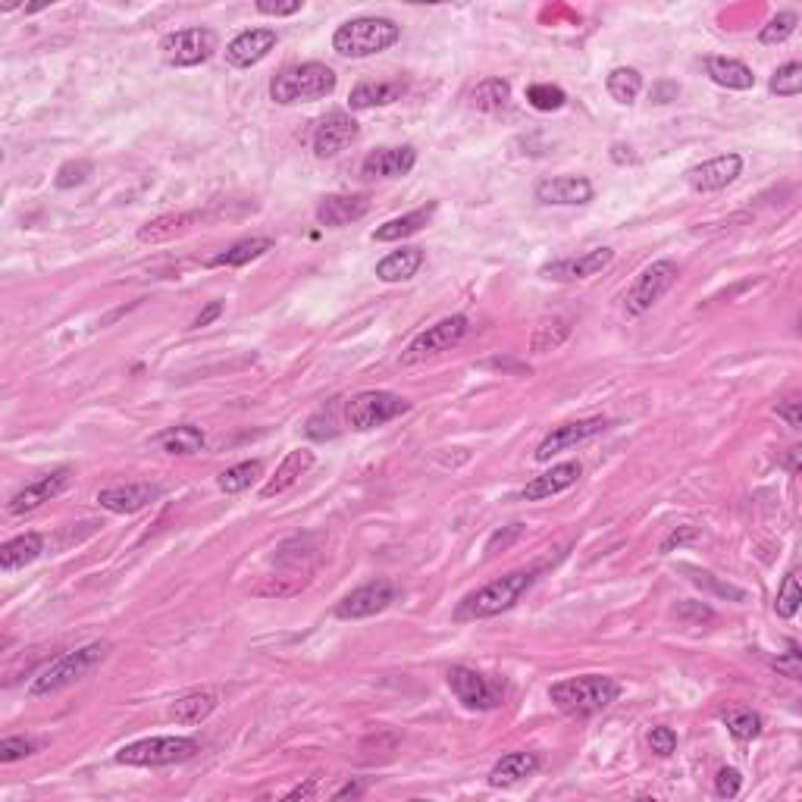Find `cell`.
<instances>
[{"label": "cell", "instance_id": "25", "mask_svg": "<svg viewBox=\"0 0 802 802\" xmlns=\"http://www.w3.org/2000/svg\"><path fill=\"white\" fill-rule=\"evenodd\" d=\"M539 771V756L536 752H508V756H502L499 762L492 765L489 771V784L492 787H514V784H521L524 777L536 774Z\"/></svg>", "mask_w": 802, "mask_h": 802}, {"label": "cell", "instance_id": "38", "mask_svg": "<svg viewBox=\"0 0 802 802\" xmlns=\"http://www.w3.org/2000/svg\"><path fill=\"white\" fill-rule=\"evenodd\" d=\"M261 474H264V464L261 461H242V464L226 467L217 483H220V489L226 495H239V492L251 489V483L261 477Z\"/></svg>", "mask_w": 802, "mask_h": 802}, {"label": "cell", "instance_id": "16", "mask_svg": "<svg viewBox=\"0 0 802 802\" xmlns=\"http://www.w3.org/2000/svg\"><path fill=\"white\" fill-rule=\"evenodd\" d=\"M593 195V182L586 176H555L536 185V201L549 207H580L593 201Z\"/></svg>", "mask_w": 802, "mask_h": 802}, {"label": "cell", "instance_id": "13", "mask_svg": "<svg viewBox=\"0 0 802 802\" xmlns=\"http://www.w3.org/2000/svg\"><path fill=\"white\" fill-rule=\"evenodd\" d=\"M358 135H361V129H358L355 116H351V113H345V110L326 113L323 120L317 123V129H314V154L320 160L336 157L351 145V141H358Z\"/></svg>", "mask_w": 802, "mask_h": 802}, {"label": "cell", "instance_id": "10", "mask_svg": "<svg viewBox=\"0 0 802 802\" xmlns=\"http://www.w3.org/2000/svg\"><path fill=\"white\" fill-rule=\"evenodd\" d=\"M217 51V32L210 29H182V32H170L167 38L160 41V57L167 60L170 66H201L214 57Z\"/></svg>", "mask_w": 802, "mask_h": 802}, {"label": "cell", "instance_id": "5", "mask_svg": "<svg viewBox=\"0 0 802 802\" xmlns=\"http://www.w3.org/2000/svg\"><path fill=\"white\" fill-rule=\"evenodd\" d=\"M110 643L107 640H98V643H88L76 652H66L60 658H54L51 665H47L44 671H38V677L32 680V687H29V696H51L63 687H69V683H76L82 680L88 671L98 668L104 658L110 655Z\"/></svg>", "mask_w": 802, "mask_h": 802}, {"label": "cell", "instance_id": "3", "mask_svg": "<svg viewBox=\"0 0 802 802\" xmlns=\"http://www.w3.org/2000/svg\"><path fill=\"white\" fill-rule=\"evenodd\" d=\"M401 38V26L386 16H361V19H348L345 26L336 29L333 35V51L348 57V60H361L383 54Z\"/></svg>", "mask_w": 802, "mask_h": 802}, {"label": "cell", "instance_id": "18", "mask_svg": "<svg viewBox=\"0 0 802 802\" xmlns=\"http://www.w3.org/2000/svg\"><path fill=\"white\" fill-rule=\"evenodd\" d=\"M743 173V157L740 154H721L699 163V167L687 170V182L693 192H718V188H727L730 182H737V176Z\"/></svg>", "mask_w": 802, "mask_h": 802}, {"label": "cell", "instance_id": "42", "mask_svg": "<svg viewBox=\"0 0 802 802\" xmlns=\"http://www.w3.org/2000/svg\"><path fill=\"white\" fill-rule=\"evenodd\" d=\"M799 602H802V586H799V577L790 571L781 583V593H777V602H774V611H777V618H793L796 611H799Z\"/></svg>", "mask_w": 802, "mask_h": 802}, {"label": "cell", "instance_id": "39", "mask_svg": "<svg viewBox=\"0 0 802 802\" xmlns=\"http://www.w3.org/2000/svg\"><path fill=\"white\" fill-rule=\"evenodd\" d=\"M721 718L737 740H756L762 734V715L752 709H730Z\"/></svg>", "mask_w": 802, "mask_h": 802}, {"label": "cell", "instance_id": "37", "mask_svg": "<svg viewBox=\"0 0 802 802\" xmlns=\"http://www.w3.org/2000/svg\"><path fill=\"white\" fill-rule=\"evenodd\" d=\"M605 88L618 104H633L636 98H640V91H643V76L636 73L633 66H618V69H611V73H608Z\"/></svg>", "mask_w": 802, "mask_h": 802}, {"label": "cell", "instance_id": "50", "mask_svg": "<svg viewBox=\"0 0 802 802\" xmlns=\"http://www.w3.org/2000/svg\"><path fill=\"white\" fill-rule=\"evenodd\" d=\"M771 668H774L777 674H784V677H790V680H799V677H802L799 646H796V643H790V652H787V655H781V658H774V662H771Z\"/></svg>", "mask_w": 802, "mask_h": 802}, {"label": "cell", "instance_id": "22", "mask_svg": "<svg viewBox=\"0 0 802 802\" xmlns=\"http://www.w3.org/2000/svg\"><path fill=\"white\" fill-rule=\"evenodd\" d=\"M204 217L198 210H179V214H160L154 220H148L145 226L138 229V242L141 245H163V242H173L179 235L192 232Z\"/></svg>", "mask_w": 802, "mask_h": 802}, {"label": "cell", "instance_id": "21", "mask_svg": "<svg viewBox=\"0 0 802 802\" xmlns=\"http://www.w3.org/2000/svg\"><path fill=\"white\" fill-rule=\"evenodd\" d=\"M276 32L273 29H248L239 38H232L226 47V63L235 69H248L254 63H261L273 47H276Z\"/></svg>", "mask_w": 802, "mask_h": 802}, {"label": "cell", "instance_id": "40", "mask_svg": "<svg viewBox=\"0 0 802 802\" xmlns=\"http://www.w3.org/2000/svg\"><path fill=\"white\" fill-rule=\"evenodd\" d=\"M564 101H568V94H564L558 85H546V82H539V85H530L527 88V104L533 110H542V113H552V110H561Z\"/></svg>", "mask_w": 802, "mask_h": 802}, {"label": "cell", "instance_id": "55", "mask_svg": "<svg viewBox=\"0 0 802 802\" xmlns=\"http://www.w3.org/2000/svg\"><path fill=\"white\" fill-rule=\"evenodd\" d=\"M680 94V88L674 85V82H658L655 88H652V101L655 104H668L671 98H677Z\"/></svg>", "mask_w": 802, "mask_h": 802}, {"label": "cell", "instance_id": "33", "mask_svg": "<svg viewBox=\"0 0 802 802\" xmlns=\"http://www.w3.org/2000/svg\"><path fill=\"white\" fill-rule=\"evenodd\" d=\"M270 248H273V239H242V242H235L226 251L210 257L207 267H245L254 261V257L267 254Z\"/></svg>", "mask_w": 802, "mask_h": 802}, {"label": "cell", "instance_id": "9", "mask_svg": "<svg viewBox=\"0 0 802 802\" xmlns=\"http://www.w3.org/2000/svg\"><path fill=\"white\" fill-rule=\"evenodd\" d=\"M467 333H470V320L464 314L445 317V320L427 326L417 339H411V345L405 351H401V367H414L420 361L442 355V351L455 348Z\"/></svg>", "mask_w": 802, "mask_h": 802}, {"label": "cell", "instance_id": "30", "mask_svg": "<svg viewBox=\"0 0 802 802\" xmlns=\"http://www.w3.org/2000/svg\"><path fill=\"white\" fill-rule=\"evenodd\" d=\"M44 552V539L41 533H22L10 542H4V549H0V571H19L26 568V564L38 561Z\"/></svg>", "mask_w": 802, "mask_h": 802}, {"label": "cell", "instance_id": "35", "mask_svg": "<svg viewBox=\"0 0 802 802\" xmlns=\"http://www.w3.org/2000/svg\"><path fill=\"white\" fill-rule=\"evenodd\" d=\"M204 442H207L204 433L192 427V423H182V427H173L154 439V445H160L167 455H195L204 448Z\"/></svg>", "mask_w": 802, "mask_h": 802}, {"label": "cell", "instance_id": "20", "mask_svg": "<svg viewBox=\"0 0 802 802\" xmlns=\"http://www.w3.org/2000/svg\"><path fill=\"white\" fill-rule=\"evenodd\" d=\"M417 163V151L411 145H401V148H380V151H370L361 163V176L364 179H398V176H408Z\"/></svg>", "mask_w": 802, "mask_h": 802}, {"label": "cell", "instance_id": "17", "mask_svg": "<svg viewBox=\"0 0 802 802\" xmlns=\"http://www.w3.org/2000/svg\"><path fill=\"white\" fill-rule=\"evenodd\" d=\"M611 261H615V251L611 248H593L586 254L577 257H561V261H552L542 267V276L555 279V282H574V279H589L602 273Z\"/></svg>", "mask_w": 802, "mask_h": 802}, {"label": "cell", "instance_id": "2", "mask_svg": "<svg viewBox=\"0 0 802 802\" xmlns=\"http://www.w3.org/2000/svg\"><path fill=\"white\" fill-rule=\"evenodd\" d=\"M539 571H511L499 580H492L486 586H480L477 593H470L458 602L455 608V621H483V618H495L502 611L514 608L521 602V596L536 583Z\"/></svg>", "mask_w": 802, "mask_h": 802}, {"label": "cell", "instance_id": "57", "mask_svg": "<svg viewBox=\"0 0 802 802\" xmlns=\"http://www.w3.org/2000/svg\"><path fill=\"white\" fill-rule=\"evenodd\" d=\"M683 539H693V530H690V527H687V530H680V533H674V536L665 542V546H662V552H671V546H680Z\"/></svg>", "mask_w": 802, "mask_h": 802}, {"label": "cell", "instance_id": "31", "mask_svg": "<svg viewBox=\"0 0 802 802\" xmlns=\"http://www.w3.org/2000/svg\"><path fill=\"white\" fill-rule=\"evenodd\" d=\"M433 214H436V201L427 204V207L411 210V214H405V217H395V220L383 223L380 229L373 232V242H401V239H408V235H414V232H420L423 226H427Z\"/></svg>", "mask_w": 802, "mask_h": 802}, {"label": "cell", "instance_id": "28", "mask_svg": "<svg viewBox=\"0 0 802 802\" xmlns=\"http://www.w3.org/2000/svg\"><path fill=\"white\" fill-rule=\"evenodd\" d=\"M311 467H314V452H308V448H295V452H289L286 461L279 464L276 477L261 489V495H264V499H273V495L292 489L304 474H308Z\"/></svg>", "mask_w": 802, "mask_h": 802}, {"label": "cell", "instance_id": "47", "mask_svg": "<svg viewBox=\"0 0 802 802\" xmlns=\"http://www.w3.org/2000/svg\"><path fill=\"white\" fill-rule=\"evenodd\" d=\"M38 749L35 740H26V737H7V740H0V762H19V759H26L32 756V752Z\"/></svg>", "mask_w": 802, "mask_h": 802}, {"label": "cell", "instance_id": "8", "mask_svg": "<svg viewBox=\"0 0 802 802\" xmlns=\"http://www.w3.org/2000/svg\"><path fill=\"white\" fill-rule=\"evenodd\" d=\"M677 276H680V270H677L674 261H655V264H649L640 276L633 279V286L627 289V295H624V311L630 317H643L646 311H652L655 304L671 292Z\"/></svg>", "mask_w": 802, "mask_h": 802}, {"label": "cell", "instance_id": "26", "mask_svg": "<svg viewBox=\"0 0 802 802\" xmlns=\"http://www.w3.org/2000/svg\"><path fill=\"white\" fill-rule=\"evenodd\" d=\"M217 705H220V696L214 690H192V693L179 696L170 705V718L176 724L192 727V724H201V721H207L210 715H214Z\"/></svg>", "mask_w": 802, "mask_h": 802}, {"label": "cell", "instance_id": "46", "mask_svg": "<svg viewBox=\"0 0 802 802\" xmlns=\"http://www.w3.org/2000/svg\"><path fill=\"white\" fill-rule=\"evenodd\" d=\"M94 173V167H91V160H69V163H63V167L57 170V179H54V185L57 188H76V185H82V182H88V176Z\"/></svg>", "mask_w": 802, "mask_h": 802}, {"label": "cell", "instance_id": "34", "mask_svg": "<svg viewBox=\"0 0 802 802\" xmlns=\"http://www.w3.org/2000/svg\"><path fill=\"white\" fill-rule=\"evenodd\" d=\"M571 320L568 317H552V320H542L536 329H533V339H530V351L536 355H549V351H558L564 342L571 339Z\"/></svg>", "mask_w": 802, "mask_h": 802}, {"label": "cell", "instance_id": "7", "mask_svg": "<svg viewBox=\"0 0 802 802\" xmlns=\"http://www.w3.org/2000/svg\"><path fill=\"white\" fill-rule=\"evenodd\" d=\"M198 743L192 737H148L129 743L116 752V762L132 768H160V765H179L195 759Z\"/></svg>", "mask_w": 802, "mask_h": 802}, {"label": "cell", "instance_id": "19", "mask_svg": "<svg viewBox=\"0 0 802 802\" xmlns=\"http://www.w3.org/2000/svg\"><path fill=\"white\" fill-rule=\"evenodd\" d=\"M163 495L160 486L154 483H120V486H107L98 492V505L113 511V514H135L141 508H148Z\"/></svg>", "mask_w": 802, "mask_h": 802}, {"label": "cell", "instance_id": "41", "mask_svg": "<svg viewBox=\"0 0 802 802\" xmlns=\"http://www.w3.org/2000/svg\"><path fill=\"white\" fill-rule=\"evenodd\" d=\"M768 88L777 94V98H796V94L802 91V66L799 63H787L781 66L777 73L771 76Z\"/></svg>", "mask_w": 802, "mask_h": 802}, {"label": "cell", "instance_id": "24", "mask_svg": "<svg viewBox=\"0 0 802 802\" xmlns=\"http://www.w3.org/2000/svg\"><path fill=\"white\" fill-rule=\"evenodd\" d=\"M580 480V464L577 461H564V464H555L552 470H546L542 477L530 480L521 492L524 502H542V499H552V495L571 489L574 483Z\"/></svg>", "mask_w": 802, "mask_h": 802}, {"label": "cell", "instance_id": "45", "mask_svg": "<svg viewBox=\"0 0 802 802\" xmlns=\"http://www.w3.org/2000/svg\"><path fill=\"white\" fill-rule=\"evenodd\" d=\"M796 22H799L796 13H777V16L768 22V26L762 29L759 41H762V44H781V41H787V38L796 32Z\"/></svg>", "mask_w": 802, "mask_h": 802}, {"label": "cell", "instance_id": "11", "mask_svg": "<svg viewBox=\"0 0 802 802\" xmlns=\"http://www.w3.org/2000/svg\"><path fill=\"white\" fill-rule=\"evenodd\" d=\"M445 680H448V690L455 693V699L464 705V709L489 712V709H495V705L502 702V687H499V683H492L489 677H483L474 668L455 665V668H448Z\"/></svg>", "mask_w": 802, "mask_h": 802}, {"label": "cell", "instance_id": "53", "mask_svg": "<svg viewBox=\"0 0 802 802\" xmlns=\"http://www.w3.org/2000/svg\"><path fill=\"white\" fill-rule=\"evenodd\" d=\"M301 10V0H292V4H270V0H261L257 4V13H264V16H292Z\"/></svg>", "mask_w": 802, "mask_h": 802}, {"label": "cell", "instance_id": "1", "mask_svg": "<svg viewBox=\"0 0 802 802\" xmlns=\"http://www.w3.org/2000/svg\"><path fill=\"white\" fill-rule=\"evenodd\" d=\"M621 683L605 674H583V677H568L549 687V699L555 709H561L571 718H589L596 712H605L611 702H618Z\"/></svg>", "mask_w": 802, "mask_h": 802}, {"label": "cell", "instance_id": "15", "mask_svg": "<svg viewBox=\"0 0 802 802\" xmlns=\"http://www.w3.org/2000/svg\"><path fill=\"white\" fill-rule=\"evenodd\" d=\"M69 480H73V470H69V467H60V470H54V474L38 477L35 483L22 486V489L13 495V499L7 502V514L19 517V514H29V511H35V508H41L44 502L57 499V495L69 486Z\"/></svg>", "mask_w": 802, "mask_h": 802}, {"label": "cell", "instance_id": "48", "mask_svg": "<svg viewBox=\"0 0 802 802\" xmlns=\"http://www.w3.org/2000/svg\"><path fill=\"white\" fill-rule=\"evenodd\" d=\"M649 749L655 752V756L668 759L671 752L677 749V734H674L671 727H652L649 730Z\"/></svg>", "mask_w": 802, "mask_h": 802}, {"label": "cell", "instance_id": "12", "mask_svg": "<svg viewBox=\"0 0 802 802\" xmlns=\"http://www.w3.org/2000/svg\"><path fill=\"white\" fill-rule=\"evenodd\" d=\"M395 602V586L389 580H370L351 593L336 605V618L342 621H361V618H373L386 611Z\"/></svg>", "mask_w": 802, "mask_h": 802}, {"label": "cell", "instance_id": "29", "mask_svg": "<svg viewBox=\"0 0 802 802\" xmlns=\"http://www.w3.org/2000/svg\"><path fill=\"white\" fill-rule=\"evenodd\" d=\"M705 73L709 79L721 88H730V91H749L756 85V76H752V69L740 60H730V57H709L705 60Z\"/></svg>", "mask_w": 802, "mask_h": 802}, {"label": "cell", "instance_id": "56", "mask_svg": "<svg viewBox=\"0 0 802 802\" xmlns=\"http://www.w3.org/2000/svg\"><path fill=\"white\" fill-rule=\"evenodd\" d=\"M799 458H802V448H799V445H793L790 452H787V461H784V467L790 470L793 477L799 474Z\"/></svg>", "mask_w": 802, "mask_h": 802}, {"label": "cell", "instance_id": "32", "mask_svg": "<svg viewBox=\"0 0 802 802\" xmlns=\"http://www.w3.org/2000/svg\"><path fill=\"white\" fill-rule=\"evenodd\" d=\"M420 267H423V248H401L376 264V276L383 282H401V279H411Z\"/></svg>", "mask_w": 802, "mask_h": 802}, {"label": "cell", "instance_id": "23", "mask_svg": "<svg viewBox=\"0 0 802 802\" xmlns=\"http://www.w3.org/2000/svg\"><path fill=\"white\" fill-rule=\"evenodd\" d=\"M370 210L367 195H329L317 204V223L329 229H342L348 223L361 220Z\"/></svg>", "mask_w": 802, "mask_h": 802}, {"label": "cell", "instance_id": "54", "mask_svg": "<svg viewBox=\"0 0 802 802\" xmlns=\"http://www.w3.org/2000/svg\"><path fill=\"white\" fill-rule=\"evenodd\" d=\"M223 311H226V304H223V301H210L207 308L192 320V329H204V326H210V323H214Z\"/></svg>", "mask_w": 802, "mask_h": 802}, {"label": "cell", "instance_id": "6", "mask_svg": "<svg viewBox=\"0 0 802 802\" xmlns=\"http://www.w3.org/2000/svg\"><path fill=\"white\" fill-rule=\"evenodd\" d=\"M411 401L401 398L395 392H383V389H370V392H358L355 398L345 401V427L367 433L383 427V423L408 414Z\"/></svg>", "mask_w": 802, "mask_h": 802}, {"label": "cell", "instance_id": "58", "mask_svg": "<svg viewBox=\"0 0 802 802\" xmlns=\"http://www.w3.org/2000/svg\"><path fill=\"white\" fill-rule=\"evenodd\" d=\"M345 796H361V787L358 784H345L342 790L333 793V799H345Z\"/></svg>", "mask_w": 802, "mask_h": 802}, {"label": "cell", "instance_id": "4", "mask_svg": "<svg viewBox=\"0 0 802 802\" xmlns=\"http://www.w3.org/2000/svg\"><path fill=\"white\" fill-rule=\"evenodd\" d=\"M336 91V73L326 63H301V66H286L282 73L270 82V98L276 104H304V101H320L326 94Z\"/></svg>", "mask_w": 802, "mask_h": 802}, {"label": "cell", "instance_id": "43", "mask_svg": "<svg viewBox=\"0 0 802 802\" xmlns=\"http://www.w3.org/2000/svg\"><path fill=\"white\" fill-rule=\"evenodd\" d=\"M336 414H339V401H329V405H326L323 411H317V414L308 420V436H311V439H336V436H339Z\"/></svg>", "mask_w": 802, "mask_h": 802}, {"label": "cell", "instance_id": "44", "mask_svg": "<svg viewBox=\"0 0 802 802\" xmlns=\"http://www.w3.org/2000/svg\"><path fill=\"white\" fill-rule=\"evenodd\" d=\"M693 577V583L699 586V589H709V593H715V596H721V599H734V602H746L749 596H746V589H740V586H734V583H721L715 574H709V571H690Z\"/></svg>", "mask_w": 802, "mask_h": 802}, {"label": "cell", "instance_id": "27", "mask_svg": "<svg viewBox=\"0 0 802 802\" xmlns=\"http://www.w3.org/2000/svg\"><path fill=\"white\" fill-rule=\"evenodd\" d=\"M405 94V82L389 79V82H361L358 88H351L348 94V107L351 110H373V107H386L398 101Z\"/></svg>", "mask_w": 802, "mask_h": 802}, {"label": "cell", "instance_id": "52", "mask_svg": "<svg viewBox=\"0 0 802 802\" xmlns=\"http://www.w3.org/2000/svg\"><path fill=\"white\" fill-rule=\"evenodd\" d=\"M521 533H524V524H511L508 530H499V533H492V539L486 542V555H495V552H499V549L505 552V549H508V546H511V542H514L517 536H521Z\"/></svg>", "mask_w": 802, "mask_h": 802}, {"label": "cell", "instance_id": "49", "mask_svg": "<svg viewBox=\"0 0 802 802\" xmlns=\"http://www.w3.org/2000/svg\"><path fill=\"white\" fill-rule=\"evenodd\" d=\"M743 787V774L737 768H721L718 777H715V793L721 799H734Z\"/></svg>", "mask_w": 802, "mask_h": 802}, {"label": "cell", "instance_id": "51", "mask_svg": "<svg viewBox=\"0 0 802 802\" xmlns=\"http://www.w3.org/2000/svg\"><path fill=\"white\" fill-rule=\"evenodd\" d=\"M774 411H777V417L787 420V427H793V430L802 427V401H799V395H790L784 401H777Z\"/></svg>", "mask_w": 802, "mask_h": 802}, {"label": "cell", "instance_id": "59", "mask_svg": "<svg viewBox=\"0 0 802 802\" xmlns=\"http://www.w3.org/2000/svg\"><path fill=\"white\" fill-rule=\"evenodd\" d=\"M314 793V784H308V787H295L286 799H304V796H311Z\"/></svg>", "mask_w": 802, "mask_h": 802}, {"label": "cell", "instance_id": "14", "mask_svg": "<svg viewBox=\"0 0 802 802\" xmlns=\"http://www.w3.org/2000/svg\"><path fill=\"white\" fill-rule=\"evenodd\" d=\"M605 430H608L605 417H586V420H571V423H561V427H552V433L536 448V461H552V455L564 452V448H574Z\"/></svg>", "mask_w": 802, "mask_h": 802}, {"label": "cell", "instance_id": "36", "mask_svg": "<svg viewBox=\"0 0 802 802\" xmlns=\"http://www.w3.org/2000/svg\"><path fill=\"white\" fill-rule=\"evenodd\" d=\"M470 104L483 113H499L511 104V85L505 79H486L470 91Z\"/></svg>", "mask_w": 802, "mask_h": 802}]
</instances>
